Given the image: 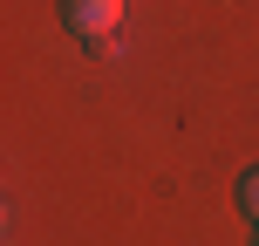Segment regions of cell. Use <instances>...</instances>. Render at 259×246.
<instances>
[{
  "label": "cell",
  "instance_id": "obj_1",
  "mask_svg": "<svg viewBox=\"0 0 259 246\" xmlns=\"http://www.w3.org/2000/svg\"><path fill=\"white\" fill-rule=\"evenodd\" d=\"M62 21L75 27L82 41H103V34H116V21H123V0H62Z\"/></svg>",
  "mask_w": 259,
  "mask_h": 246
},
{
  "label": "cell",
  "instance_id": "obj_2",
  "mask_svg": "<svg viewBox=\"0 0 259 246\" xmlns=\"http://www.w3.org/2000/svg\"><path fill=\"white\" fill-rule=\"evenodd\" d=\"M239 205L259 219V171H246V178H239Z\"/></svg>",
  "mask_w": 259,
  "mask_h": 246
},
{
  "label": "cell",
  "instance_id": "obj_3",
  "mask_svg": "<svg viewBox=\"0 0 259 246\" xmlns=\"http://www.w3.org/2000/svg\"><path fill=\"white\" fill-rule=\"evenodd\" d=\"M252 246H259V233H252Z\"/></svg>",
  "mask_w": 259,
  "mask_h": 246
}]
</instances>
